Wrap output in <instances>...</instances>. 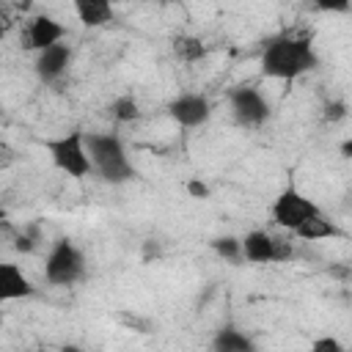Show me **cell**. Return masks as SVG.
<instances>
[{
  "mask_svg": "<svg viewBox=\"0 0 352 352\" xmlns=\"http://www.w3.org/2000/svg\"><path fill=\"white\" fill-rule=\"evenodd\" d=\"M66 36L63 25L58 19H52L50 14H36L25 22V33H22V47L25 50H33V52H41L52 44H60Z\"/></svg>",
  "mask_w": 352,
  "mask_h": 352,
  "instance_id": "9c48e42d",
  "label": "cell"
},
{
  "mask_svg": "<svg viewBox=\"0 0 352 352\" xmlns=\"http://www.w3.org/2000/svg\"><path fill=\"white\" fill-rule=\"evenodd\" d=\"M47 154L52 160V165L66 173L69 179H85L94 176L88 151H85V132L82 129H72L60 138L47 140Z\"/></svg>",
  "mask_w": 352,
  "mask_h": 352,
  "instance_id": "3957f363",
  "label": "cell"
},
{
  "mask_svg": "<svg viewBox=\"0 0 352 352\" xmlns=\"http://www.w3.org/2000/svg\"><path fill=\"white\" fill-rule=\"evenodd\" d=\"M187 192H190L192 198H198V201H206V198H209V187H206L201 179H190V182H187Z\"/></svg>",
  "mask_w": 352,
  "mask_h": 352,
  "instance_id": "ffe728a7",
  "label": "cell"
},
{
  "mask_svg": "<svg viewBox=\"0 0 352 352\" xmlns=\"http://www.w3.org/2000/svg\"><path fill=\"white\" fill-rule=\"evenodd\" d=\"M36 352H47V349H36Z\"/></svg>",
  "mask_w": 352,
  "mask_h": 352,
  "instance_id": "484cf974",
  "label": "cell"
},
{
  "mask_svg": "<svg viewBox=\"0 0 352 352\" xmlns=\"http://www.w3.org/2000/svg\"><path fill=\"white\" fill-rule=\"evenodd\" d=\"M85 151L94 168V176H99L107 184H124L135 179V165L126 154V146L121 135L116 132H88L85 135Z\"/></svg>",
  "mask_w": 352,
  "mask_h": 352,
  "instance_id": "7a4b0ae2",
  "label": "cell"
},
{
  "mask_svg": "<svg viewBox=\"0 0 352 352\" xmlns=\"http://www.w3.org/2000/svg\"><path fill=\"white\" fill-rule=\"evenodd\" d=\"M212 250H214L223 261H228V264H242V245H239V236H231V234L217 236V239H212Z\"/></svg>",
  "mask_w": 352,
  "mask_h": 352,
  "instance_id": "e0dca14e",
  "label": "cell"
},
{
  "mask_svg": "<svg viewBox=\"0 0 352 352\" xmlns=\"http://www.w3.org/2000/svg\"><path fill=\"white\" fill-rule=\"evenodd\" d=\"M228 107H231V118L239 126H248V129H258L270 118V102L253 85H236V88H231L228 91Z\"/></svg>",
  "mask_w": 352,
  "mask_h": 352,
  "instance_id": "52a82bcc",
  "label": "cell"
},
{
  "mask_svg": "<svg viewBox=\"0 0 352 352\" xmlns=\"http://www.w3.org/2000/svg\"><path fill=\"white\" fill-rule=\"evenodd\" d=\"M14 242H16V245H14V248H16V250H19V253H30V250H33V248H36V245H33V239H30V236H25V234H19V236H16V239H14Z\"/></svg>",
  "mask_w": 352,
  "mask_h": 352,
  "instance_id": "7402d4cb",
  "label": "cell"
},
{
  "mask_svg": "<svg viewBox=\"0 0 352 352\" xmlns=\"http://www.w3.org/2000/svg\"><path fill=\"white\" fill-rule=\"evenodd\" d=\"M36 292V286L30 283V278L25 275V270L14 261H0V305L11 302V300H25Z\"/></svg>",
  "mask_w": 352,
  "mask_h": 352,
  "instance_id": "8fae6325",
  "label": "cell"
},
{
  "mask_svg": "<svg viewBox=\"0 0 352 352\" xmlns=\"http://www.w3.org/2000/svg\"><path fill=\"white\" fill-rule=\"evenodd\" d=\"M11 28H14V16H11V14H8V11L0 6V38H3V36H6Z\"/></svg>",
  "mask_w": 352,
  "mask_h": 352,
  "instance_id": "44dd1931",
  "label": "cell"
},
{
  "mask_svg": "<svg viewBox=\"0 0 352 352\" xmlns=\"http://www.w3.org/2000/svg\"><path fill=\"white\" fill-rule=\"evenodd\" d=\"M270 214H272V223H275L278 228H283V231L294 234L302 223H308L311 217L322 214V209H319V204H316V201H311L308 195H302L297 187H292V184H289V187H286V190H280V192H278V198L272 201Z\"/></svg>",
  "mask_w": 352,
  "mask_h": 352,
  "instance_id": "5b68a950",
  "label": "cell"
},
{
  "mask_svg": "<svg viewBox=\"0 0 352 352\" xmlns=\"http://www.w3.org/2000/svg\"><path fill=\"white\" fill-rule=\"evenodd\" d=\"M60 352H82V349H80V346H74V344H63V346H60Z\"/></svg>",
  "mask_w": 352,
  "mask_h": 352,
  "instance_id": "603a6c76",
  "label": "cell"
},
{
  "mask_svg": "<svg viewBox=\"0 0 352 352\" xmlns=\"http://www.w3.org/2000/svg\"><path fill=\"white\" fill-rule=\"evenodd\" d=\"M0 327H3V316H0Z\"/></svg>",
  "mask_w": 352,
  "mask_h": 352,
  "instance_id": "d4e9b609",
  "label": "cell"
},
{
  "mask_svg": "<svg viewBox=\"0 0 352 352\" xmlns=\"http://www.w3.org/2000/svg\"><path fill=\"white\" fill-rule=\"evenodd\" d=\"M212 352H258V349L245 330L234 324H223L212 338Z\"/></svg>",
  "mask_w": 352,
  "mask_h": 352,
  "instance_id": "7c38bea8",
  "label": "cell"
},
{
  "mask_svg": "<svg viewBox=\"0 0 352 352\" xmlns=\"http://www.w3.org/2000/svg\"><path fill=\"white\" fill-rule=\"evenodd\" d=\"M239 245H242V261L248 264H275V261H286L294 256L289 239L272 236L264 228L248 231L245 236H239Z\"/></svg>",
  "mask_w": 352,
  "mask_h": 352,
  "instance_id": "8992f818",
  "label": "cell"
},
{
  "mask_svg": "<svg viewBox=\"0 0 352 352\" xmlns=\"http://www.w3.org/2000/svg\"><path fill=\"white\" fill-rule=\"evenodd\" d=\"M74 14L77 19L85 25V28H99V25H107L113 22L116 11L107 0H77L74 3Z\"/></svg>",
  "mask_w": 352,
  "mask_h": 352,
  "instance_id": "4fadbf2b",
  "label": "cell"
},
{
  "mask_svg": "<svg viewBox=\"0 0 352 352\" xmlns=\"http://www.w3.org/2000/svg\"><path fill=\"white\" fill-rule=\"evenodd\" d=\"M308 352H346V346L336 336H319V338L311 341Z\"/></svg>",
  "mask_w": 352,
  "mask_h": 352,
  "instance_id": "ac0fdd59",
  "label": "cell"
},
{
  "mask_svg": "<svg viewBox=\"0 0 352 352\" xmlns=\"http://www.w3.org/2000/svg\"><path fill=\"white\" fill-rule=\"evenodd\" d=\"M107 113H110L118 124H129V121H138V118H140V104H138L135 96L124 94V96H116V99L110 102Z\"/></svg>",
  "mask_w": 352,
  "mask_h": 352,
  "instance_id": "2e32d148",
  "label": "cell"
},
{
  "mask_svg": "<svg viewBox=\"0 0 352 352\" xmlns=\"http://www.w3.org/2000/svg\"><path fill=\"white\" fill-rule=\"evenodd\" d=\"M6 217H8V212H6V206H0V223H6Z\"/></svg>",
  "mask_w": 352,
  "mask_h": 352,
  "instance_id": "cb8c5ba5",
  "label": "cell"
},
{
  "mask_svg": "<svg viewBox=\"0 0 352 352\" xmlns=\"http://www.w3.org/2000/svg\"><path fill=\"white\" fill-rule=\"evenodd\" d=\"M173 55L176 60L182 63H198L206 58V44L198 38V36H190V33H182L173 38Z\"/></svg>",
  "mask_w": 352,
  "mask_h": 352,
  "instance_id": "9a60e30c",
  "label": "cell"
},
{
  "mask_svg": "<svg viewBox=\"0 0 352 352\" xmlns=\"http://www.w3.org/2000/svg\"><path fill=\"white\" fill-rule=\"evenodd\" d=\"M85 275V256L82 250L69 239L60 236L52 242L47 258H44V278L52 286H74Z\"/></svg>",
  "mask_w": 352,
  "mask_h": 352,
  "instance_id": "277c9868",
  "label": "cell"
},
{
  "mask_svg": "<svg viewBox=\"0 0 352 352\" xmlns=\"http://www.w3.org/2000/svg\"><path fill=\"white\" fill-rule=\"evenodd\" d=\"M69 63H72V47L66 41H60V44H52V47L36 52L33 72L44 85H52V82L63 80V74L69 72Z\"/></svg>",
  "mask_w": 352,
  "mask_h": 352,
  "instance_id": "30bf717a",
  "label": "cell"
},
{
  "mask_svg": "<svg viewBox=\"0 0 352 352\" xmlns=\"http://www.w3.org/2000/svg\"><path fill=\"white\" fill-rule=\"evenodd\" d=\"M294 236L302 239V242H316V239H327V236H341V228L333 220H327L324 214H316L308 223H302L294 231Z\"/></svg>",
  "mask_w": 352,
  "mask_h": 352,
  "instance_id": "5bb4252c",
  "label": "cell"
},
{
  "mask_svg": "<svg viewBox=\"0 0 352 352\" xmlns=\"http://www.w3.org/2000/svg\"><path fill=\"white\" fill-rule=\"evenodd\" d=\"M168 116L184 126V129H192V126H204L212 116V104L204 94H195V91H187V94H179L168 102Z\"/></svg>",
  "mask_w": 352,
  "mask_h": 352,
  "instance_id": "ba28073f",
  "label": "cell"
},
{
  "mask_svg": "<svg viewBox=\"0 0 352 352\" xmlns=\"http://www.w3.org/2000/svg\"><path fill=\"white\" fill-rule=\"evenodd\" d=\"M344 116H346V104H344L341 99H336V102H327V104H324V121H330V124H333V121H341Z\"/></svg>",
  "mask_w": 352,
  "mask_h": 352,
  "instance_id": "d6986e66",
  "label": "cell"
},
{
  "mask_svg": "<svg viewBox=\"0 0 352 352\" xmlns=\"http://www.w3.org/2000/svg\"><path fill=\"white\" fill-rule=\"evenodd\" d=\"M319 66V52L314 38L305 33H280L270 38L261 50V74L272 80H297Z\"/></svg>",
  "mask_w": 352,
  "mask_h": 352,
  "instance_id": "6da1fadb",
  "label": "cell"
}]
</instances>
